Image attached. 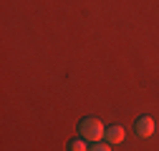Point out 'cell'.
Here are the masks:
<instances>
[{"mask_svg":"<svg viewBox=\"0 0 159 151\" xmlns=\"http://www.w3.org/2000/svg\"><path fill=\"white\" fill-rule=\"evenodd\" d=\"M104 134H106V126L101 119L96 116H86L78 121V136L86 139L89 144H96V141H104Z\"/></svg>","mask_w":159,"mask_h":151,"instance_id":"cell-1","label":"cell"},{"mask_svg":"<svg viewBox=\"0 0 159 151\" xmlns=\"http://www.w3.org/2000/svg\"><path fill=\"white\" fill-rule=\"evenodd\" d=\"M134 131H136V136H142V139H149L154 134V119L152 116H139L134 121Z\"/></svg>","mask_w":159,"mask_h":151,"instance_id":"cell-2","label":"cell"},{"mask_svg":"<svg viewBox=\"0 0 159 151\" xmlns=\"http://www.w3.org/2000/svg\"><path fill=\"white\" fill-rule=\"evenodd\" d=\"M89 141L86 139H81V136H78V139H73V141H68V151H89Z\"/></svg>","mask_w":159,"mask_h":151,"instance_id":"cell-4","label":"cell"},{"mask_svg":"<svg viewBox=\"0 0 159 151\" xmlns=\"http://www.w3.org/2000/svg\"><path fill=\"white\" fill-rule=\"evenodd\" d=\"M89 151H111V144H106V141H96V144L89 146Z\"/></svg>","mask_w":159,"mask_h":151,"instance_id":"cell-5","label":"cell"},{"mask_svg":"<svg viewBox=\"0 0 159 151\" xmlns=\"http://www.w3.org/2000/svg\"><path fill=\"white\" fill-rule=\"evenodd\" d=\"M126 139V131H124V126L121 123H114V126H106V134H104V141L106 144H121Z\"/></svg>","mask_w":159,"mask_h":151,"instance_id":"cell-3","label":"cell"}]
</instances>
